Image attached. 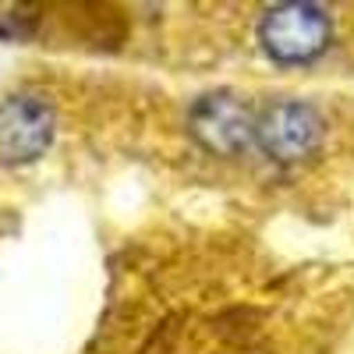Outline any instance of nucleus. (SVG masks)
Wrapping results in <instances>:
<instances>
[{"instance_id": "nucleus-4", "label": "nucleus", "mask_w": 354, "mask_h": 354, "mask_svg": "<svg viewBox=\"0 0 354 354\" xmlns=\"http://www.w3.org/2000/svg\"><path fill=\"white\" fill-rule=\"evenodd\" d=\"M192 138L216 156H241L255 145V110L230 88L205 93L188 110Z\"/></svg>"}, {"instance_id": "nucleus-2", "label": "nucleus", "mask_w": 354, "mask_h": 354, "mask_svg": "<svg viewBox=\"0 0 354 354\" xmlns=\"http://www.w3.org/2000/svg\"><path fill=\"white\" fill-rule=\"evenodd\" d=\"M322 113L294 96L270 100L255 110V145L273 163H301L322 142Z\"/></svg>"}, {"instance_id": "nucleus-1", "label": "nucleus", "mask_w": 354, "mask_h": 354, "mask_svg": "<svg viewBox=\"0 0 354 354\" xmlns=\"http://www.w3.org/2000/svg\"><path fill=\"white\" fill-rule=\"evenodd\" d=\"M333 21L319 4L305 0H287L262 15L259 21V43L266 57L277 64H308L330 46Z\"/></svg>"}, {"instance_id": "nucleus-3", "label": "nucleus", "mask_w": 354, "mask_h": 354, "mask_svg": "<svg viewBox=\"0 0 354 354\" xmlns=\"http://www.w3.org/2000/svg\"><path fill=\"white\" fill-rule=\"evenodd\" d=\"M57 135L53 103L39 93H11L0 100V163L28 167L46 156Z\"/></svg>"}]
</instances>
